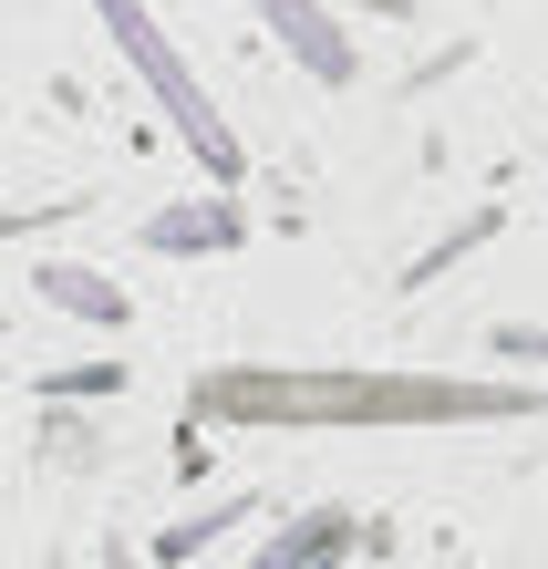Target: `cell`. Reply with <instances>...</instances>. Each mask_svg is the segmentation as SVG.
<instances>
[{"label":"cell","mask_w":548,"mask_h":569,"mask_svg":"<svg viewBox=\"0 0 548 569\" xmlns=\"http://www.w3.org/2000/svg\"><path fill=\"white\" fill-rule=\"evenodd\" d=\"M187 415L208 425H280V435H321V425H518L548 415L538 383H487V373H403V362H218L187 383Z\"/></svg>","instance_id":"obj_1"},{"label":"cell","mask_w":548,"mask_h":569,"mask_svg":"<svg viewBox=\"0 0 548 569\" xmlns=\"http://www.w3.org/2000/svg\"><path fill=\"white\" fill-rule=\"evenodd\" d=\"M362 549H383V528H372L362 508H311V518L269 528V549L249 569H341V559H362Z\"/></svg>","instance_id":"obj_3"},{"label":"cell","mask_w":548,"mask_h":569,"mask_svg":"<svg viewBox=\"0 0 548 569\" xmlns=\"http://www.w3.org/2000/svg\"><path fill=\"white\" fill-rule=\"evenodd\" d=\"M93 11H104V31H114V52L134 62V73H146V93L166 104V124H177V136L197 146V166H208L218 187H238V177H249V156H238V136H228V114L208 104V83H197L187 62H177V42H166V31L146 21V0H93Z\"/></svg>","instance_id":"obj_2"},{"label":"cell","mask_w":548,"mask_h":569,"mask_svg":"<svg viewBox=\"0 0 548 569\" xmlns=\"http://www.w3.org/2000/svg\"><path fill=\"white\" fill-rule=\"evenodd\" d=\"M487 342H497L507 362H548V331H528V321H497V331H487Z\"/></svg>","instance_id":"obj_8"},{"label":"cell","mask_w":548,"mask_h":569,"mask_svg":"<svg viewBox=\"0 0 548 569\" xmlns=\"http://www.w3.org/2000/svg\"><path fill=\"white\" fill-rule=\"evenodd\" d=\"M104 569H134V549H124V539H104Z\"/></svg>","instance_id":"obj_9"},{"label":"cell","mask_w":548,"mask_h":569,"mask_svg":"<svg viewBox=\"0 0 548 569\" xmlns=\"http://www.w3.org/2000/svg\"><path fill=\"white\" fill-rule=\"evenodd\" d=\"M249 228H238V208H166L146 228V249H238Z\"/></svg>","instance_id":"obj_5"},{"label":"cell","mask_w":548,"mask_h":569,"mask_svg":"<svg viewBox=\"0 0 548 569\" xmlns=\"http://www.w3.org/2000/svg\"><path fill=\"white\" fill-rule=\"evenodd\" d=\"M249 11H259L269 31H280V42H290V62H300L311 83H352V73H362L352 31H341V21L321 11V0H249Z\"/></svg>","instance_id":"obj_4"},{"label":"cell","mask_w":548,"mask_h":569,"mask_svg":"<svg viewBox=\"0 0 548 569\" xmlns=\"http://www.w3.org/2000/svg\"><path fill=\"white\" fill-rule=\"evenodd\" d=\"M362 11H383V21H403V0H362Z\"/></svg>","instance_id":"obj_10"},{"label":"cell","mask_w":548,"mask_h":569,"mask_svg":"<svg viewBox=\"0 0 548 569\" xmlns=\"http://www.w3.org/2000/svg\"><path fill=\"white\" fill-rule=\"evenodd\" d=\"M42 290L62 300V311H83V321H124V300L93 290V270H42Z\"/></svg>","instance_id":"obj_6"},{"label":"cell","mask_w":548,"mask_h":569,"mask_svg":"<svg viewBox=\"0 0 548 569\" xmlns=\"http://www.w3.org/2000/svg\"><path fill=\"white\" fill-rule=\"evenodd\" d=\"M238 508H249V497H228V508H208V518H177V528L156 539V559H187V549H208V539H218V528H228Z\"/></svg>","instance_id":"obj_7"}]
</instances>
